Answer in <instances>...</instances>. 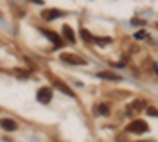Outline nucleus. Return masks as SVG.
Segmentation results:
<instances>
[{"mask_svg": "<svg viewBox=\"0 0 158 142\" xmlns=\"http://www.w3.org/2000/svg\"><path fill=\"white\" fill-rule=\"evenodd\" d=\"M63 13L60 10H56V8H49V10H43L41 11V18L44 21H52V19H56L59 16H62Z\"/></svg>", "mask_w": 158, "mask_h": 142, "instance_id": "obj_5", "label": "nucleus"}, {"mask_svg": "<svg viewBox=\"0 0 158 142\" xmlns=\"http://www.w3.org/2000/svg\"><path fill=\"white\" fill-rule=\"evenodd\" d=\"M2 128L6 131H16L18 130V125L15 120H11V119H3L2 120Z\"/></svg>", "mask_w": 158, "mask_h": 142, "instance_id": "obj_9", "label": "nucleus"}, {"mask_svg": "<svg viewBox=\"0 0 158 142\" xmlns=\"http://www.w3.org/2000/svg\"><path fill=\"white\" fill-rule=\"evenodd\" d=\"M146 101L144 99H135L133 103H130V104L127 106V114L128 115H133V114H139L142 112L144 109H146Z\"/></svg>", "mask_w": 158, "mask_h": 142, "instance_id": "obj_3", "label": "nucleus"}, {"mask_svg": "<svg viewBox=\"0 0 158 142\" xmlns=\"http://www.w3.org/2000/svg\"><path fill=\"white\" fill-rule=\"evenodd\" d=\"M60 60L65 63H70V65H87V62L82 57H79L76 54H68V52L60 54Z\"/></svg>", "mask_w": 158, "mask_h": 142, "instance_id": "obj_2", "label": "nucleus"}, {"mask_svg": "<svg viewBox=\"0 0 158 142\" xmlns=\"http://www.w3.org/2000/svg\"><path fill=\"white\" fill-rule=\"evenodd\" d=\"M41 33L44 35V36H48L49 40L54 43V46H62V38L56 33V32H52V30H48V29H41Z\"/></svg>", "mask_w": 158, "mask_h": 142, "instance_id": "obj_6", "label": "nucleus"}, {"mask_svg": "<svg viewBox=\"0 0 158 142\" xmlns=\"http://www.w3.org/2000/svg\"><path fill=\"white\" fill-rule=\"evenodd\" d=\"M62 33H63V36L67 38V40H68L70 43H76L74 32H73V29L70 27V25H63V27H62Z\"/></svg>", "mask_w": 158, "mask_h": 142, "instance_id": "obj_7", "label": "nucleus"}, {"mask_svg": "<svg viewBox=\"0 0 158 142\" xmlns=\"http://www.w3.org/2000/svg\"><path fill=\"white\" fill-rule=\"evenodd\" d=\"M146 36H147V33L144 32V30H141V32H138V33L135 35V38H136V40H142V38H146Z\"/></svg>", "mask_w": 158, "mask_h": 142, "instance_id": "obj_15", "label": "nucleus"}, {"mask_svg": "<svg viewBox=\"0 0 158 142\" xmlns=\"http://www.w3.org/2000/svg\"><path fill=\"white\" fill-rule=\"evenodd\" d=\"M54 87L57 88V90H60V92H63L65 95H68V96H74V93H73V90L70 88V87H67L62 81H54Z\"/></svg>", "mask_w": 158, "mask_h": 142, "instance_id": "obj_8", "label": "nucleus"}, {"mask_svg": "<svg viewBox=\"0 0 158 142\" xmlns=\"http://www.w3.org/2000/svg\"><path fill=\"white\" fill-rule=\"evenodd\" d=\"M156 29H158V24H156Z\"/></svg>", "mask_w": 158, "mask_h": 142, "instance_id": "obj_20", "label": "nucleus"}, {"mask_svg": "<svg viewBox=\"0 0 158 142\" xmlns=\"http://www.w3.org/2000/svg\"><path fill=\"white\" fill-rule=\"evenodd\" d=\"M33 2H35V3H40V5H41V3H43V0H33Z\"/></svg>", "mask_w": 158, "mask_h": 142, "instance_id": "obj_18", "label": "nucleus"}, {"mask_svg": "<svg viewBox=\"0 0 158 142\" xmlns=\"http://www.w3.org/2000/svg\"><path fill=\"white\" fill-rule=\"evenodd\" d=\"M153 70H155V73L158 74V65H156V63H153Z\"/></svg>", "mask_w": 158, "mask_h": 142, "instance_id": "obj_17", "label": "nucleus"}, {"mask_svg": "<svg viewBox=\"0 0 158 142\" xmlns=\"http://www.w3.org/2000/svg\"><path fill=\"white\" fill-rule=\"evenodd\" d=\"M98 77H101V79H109V81H120V76H117L114 73H108V71H101L97 74Z\"/></svg>", "mask_w": 158, "mask_h": 142, "instance_id": "obj_10", "label": "nucleus"}, {"mask_svg": "<svg viewBox=\"0 0 158 142\" xmlns=\"http://www.w3.org/2000/svg\"><path fill=\"white\" fill-rule=\"evenodd\" d=\"M138 142H150V140H138Z\"/></svg>", "mask_w": 158, "mask_h": 142, "instance_id": "obj_19", "label": "nucleus"}, {"mask_svg": "<svg viewBox=\"0 0 158 142\" xmlns=\"http://www.w3.org/2000/svg\"><path fill=\"white\" fill-rule=\"evenodd\" d=\"M147 114L152 115V117H158V111L155 108H147Z\"/></svg>", "mask_w": 158, "mask_h": 142, "instance_id": "obj_14", "label": "nucleus"}, {"mask_svg": "<svg viewBox=\"0 0 158 142\" xmlns=\"http://www.w3.org/2000/svg\"><path fill=\"white\" fill-rule=\"evenodd\" d=\"M131 24H135V25H142V24H146V21H142V19H131Z\"/></svg>", "mask_w": 158, "mask_h": 142, "instance_id": "obj_16", "label": "nucleus"}, {"mask_svg": "<svg viewBox=\"0 0 158 142\" xmlns=\"http://www.w3.org/2000/svg\"><path fill=\"white\" fill-rule=\"evenodd\" d=\"M81 36H82V40L87 41V43H95V36H92L89 33V30H85V29H81Z\"/></svg>", "mask_w": 158, "mask_h": 142, "instance_id": "obj_11", "label": "nucleus"}, {"mask_svg": "<svg viewBox=\"0 0 158 142\" xmlns=\"http://www.w3.org/2000/svg\"><path fill=\"white\" fill-rule=\"evenodd\" d=\"M98 111H100L101 115H104V117H106V115H109V108H108L106 104H100V106H98Z\"/></svg>", "mask_w": 158, "mask_h": 142, "instance_id": "obj_13", "label": "nucleus"}, {"mask_svg": "<svg viewBox=\"0 0 158 142\" xmlns=\"http://www.w3.org/2000/svg\"><path fill=\"white\" fill-rule=\"evenodd\" d=\"M127 131L133 134H142L149 131V125L144 120H133L130 125H127Z\"/></svg>", "mask_w": 158, "mask_h": 142, "instance_id": "obj_1", "label": "nucleus"}, {"mask_svg": "<svg viewBox=\"0 0 158 142\" xmlns=\"http://www.w3.org/2000/svg\"><path fill=\"white\" fill-rule=\"evenodd\" d=\"M36 99H38V103H41V104H48V103L52 99V90L49 87L40 88L36 92Z\"/></svg>", "mask_w": 158, "mask_h": 142, "instance_id": "obj_4", "label": "nucleus"}, {"mask_svg": "<svg viewBox=\"0 0 158 142\" xmlns=\"http://www.w3.org/2000/svg\"><path fill=\"white\" fill-rule=\"evenodd\" d=\"M112 40L109 36H103V38H100V36H95V44H98V46H104V44H109Z\"/></svg>", "mask_w": 158, "mask_h": 142, "instance_id": "obj_12", "label": "nucleus"}]
</instances>
